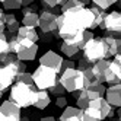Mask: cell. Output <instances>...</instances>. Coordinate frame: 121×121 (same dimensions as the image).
Returning <instances> with one entry per match:
<instances>
[{
	"label": "cell",
	"instance_id": "1",
	"mask_svg": "<svg viewBox=\"0 0 121 121\" xmlns=\"http://www.w3.org/2000/svg\"><path fill=\"white\" fill-rule=\"evenodd\" d=\"M38 88L35 83H25V82H16L10 88V95L9 98L15 101L19 107L28 108L34 105V99H35V93Z\"/></svg>",
	"mask_w": 121,
	"mask_h": 121
},
{
	"label": "cell",
	"instance_id": "2",
	"mask_svg": "<svg viewBox=\"0 0 121 121\" xmlns=\"http://www.w3.org/2000/svg\"><path fill=\"white\" fill-rule=\"evenodd\" d=\"M60 82L64 85V88L67 92H74V91H82V89H88L89 85L92 83L91 79L85 76V73L80 69H67V70L61 72L60 74Z\"/></svg>",
	"mask_w": 121,
	"mask_h": 121
},
{
	"label": "cell",
	"instance_id": "3",
	"mask_svg": "<svg viewBox=\"0 0 121 121\" xmlns=\"http://www.w3.org/2000/svg\"><path fill=\"white\" fill-rule=\"evenodd\" d=\"M58 72H56L54 69L47 67L44 64H39L35 72H34V83L38 89H50L58 82Z\"/></svg>",
	"mask_w": 121,
	"mask_h": 121
},
{
	"label": "cell",
	"instance_id": "4",
	"mask_svg": "<svg viewBox=\"0 0 121 121\" xmlns=\"http://www.w3.org/2000/svg\"><path fill=\"white\" fill-rule=\"evenodd\" d=\"M82 53L85 57H88L91 61H98L101 58H108V51L105 47L102 37L101 38H92L91 41L86 42V45L83 47Z\"/></svg>",
	"mask_w": 121,
	"mask_h": 121
},
{
	"label": "cell",
	"instance_id": "5",
	"mask_svg": "<svg viewBox=\"0 0 121 121\" xmlns=\"http://www.w3.org/2000/svg\"><path fill=\"white\" fill-rule=\"evenodd\" d=\"M105 35H111L114 38H121V13L111 12L107 13L99 26Z\"/></svg>",
	"mask_w": 121,
	"mask_h": 121
},
{
	"label": "cell",
	"instance_id": "6",
	"mask_svg": "<svg viewBox=\"0 0 121 121\" xmlns=\"http://www.w3.org/2000/svg\"><path fill=\"white\" fill-rule=\"evenodd\" d=\"M22 107H19L10 98L2 102L0 105V120L2 121H19L22 120Z\"/></svg>",
	"mask_w": 121,
	"mask_h": 121
},
{
	"label": "cell",
	"instance_id": "7",
	"mask_svg": "<svg viewBox=\"0 0 121 121\" xmlns=\"http://www.w3.org/2000/svg\"><path fill=\"white\" fill-rule=\"evenodd\" d=\"M18 73L19 72L10 64H2V67H0V93L2 95L12 88L13 82H16Z\"/></svg>",
	"mask_w": 121,
	"mask_h": 121
},
{
	"label": "cell",
	"instance_id": "8",
	"mask_svg": "<svg viewBox=\"0 0 121 121\" xmlns=\"http://www.w3.org/2000/svg\"><path fill=\"white\" fill-rule=\"evenodd\" d=\"M38 53V44L31 39L22 38L21 37V47L16 51V56L23 61H34Z\"/></svg>",
	"mask_w": 121,
	"mask_h": 121
},
{
	"label": "cell",
	"instance_id": "9",
	"mask_svg": "<svg viewBox=\"0 0 121 121\" xmlns=\"http://www.w3.org/2000/svg\"><path fill=\"white\" fill-rule=\"evenodd\" d=\"M63 57L57 54L56 51H47V53H44L41 57H39V64H44L47 67H51L54 69L56 72L61 73V64H63Z\"/></svg>",
	"mask_w": 121,
	"mask_h": 121
},
{
	"label": "cell",
	"instance_id": "10",
	"mask_svg": "<svg viewBox=\"0 0 121 121\" xmlns=\"http://www.w3.org/2000/svg\"><path fill=\"white\" fill-rule=\"evenodd\" d=\"M105 83H108V86L121 83V64L118 61H115V60H111L109 69L105 76Z\"/></svg>",
	"mask_w": 121,
	"mask_h": 121
},
{
	"label": "cell",
	"instance_id": "11",
	"mask_svg": "<svg viewBox=\"0 0 121 121\" xmlns=\"http://www.w3.org/2000/svg\"><path fill=\"white\" fill-rule=\"evenodd\" d=\"M105 98L114 108H120L121 107V83L109 85L105 93Z\"/></svg>",
	"mask_w": 121,
	"mask_h": 121
},
{
	"label": "cell",
	"instance_id": "12",
	"mask_svg": "<svg viewBox=\"0 0 121 121\" xmlns=\"http://www.w3.org/2000/svg\"><path fill=\"white\" fill-rule=\"evenodd\" d=\"M60 121H83V109L79 107H66L61 115L58 118Z\"/></svg>",
	"mask_w": 121,
	"mask_h": 121
},
{
	"label": "cell",
	"instance_id": "13",
	"mask_svg": "<svg viewBox=\"0 0 121 121\" xmlns=\"http://www.w3.org/2000/svg\"><path fill=\"white\" fill-rule=\"evenodd\" d=\"M109 64H111V60H108V58H101L93 63V73H95L96 80H101L105 83V76L109 69Z\"/></svg>",
	"mask_w": 121,
	"mask_h": 121
},
{
	"label": "cell",
	"instance_id": "14",
	"mask_svg": "<svg viewBox=\"0 0 121 121\" xmlns=\"http://www.w3.org/2000/svg\"><path fill=\"white\" fill-rule=\"evenodd\" d=\"M50 104H51L50 92H47V89H38L35 93V99H34L32 107H35L38 111H44Z\"/></svg>",
	"mask_w": 121,
	"mask_h": 121
},
{
	"label": "cell",
	"instance_id": "15",
	"mask_svg": "<svg viewBox=\"0 0 121 121\" xmlns=\"http://www.w3.org/2000/svg\"><path fill=\"white\" fill-rule=\"evenodd\" d=\"M102 120H105V117L99 108L89 105L83 109V121H102Z\"/></svg>",
	"mask_w": 121,
	"mask_h": 121
},
{
	"label": "cell",
	"instance_id": "16",
	"mask_svg": "<svg viewBox=\"0 0 121 121\" xmlns=\"http://www.w3.org/2000/svg\"><path fill=\"white\" fill-rule=\"evenodd\" d=\"M22 13H23L22 25L34 26V28L39 26V13H38V10H29V12H22Z\"/></svg>",
	"mask_w": 121,
	"mask_h": 121
},
{
	"label": "cell",
	"instance_id": "17",
	"mask_svg": "<svg viewBox=\"0 0 121 121\" xmlns=\"http://www.w3.org/2000/svg\"><path fill=\"white\" fill-rule=\"evenodd\" d=\"M60 50H61V53L66 56V57H74V56H77L80 53V47L77 45V44H73V42H67V41H63L61 39V44H60V47H58Z\"/></svg>",
	"mask_w": 121,
	"mask_h": 121
},
{
	"label": "cell",
	"instance_id": "18",
	"mask_svg": "<svg viewBox=\"0 0 121 121\" xmlns=\"http://www.w3.org/2000/svg\"><path fill=\"white\" fill-rule=\"evenodd\" d=\"M18 34H19V37L26 38V39H31V41H34V42L39 41V34L35 31V28H34V26H26V25H22V26L19 28V31H18Z\"/></svg>",
	"mask_w": 121,
	"mask_h": 121
},
{
	"label": "cell",
	"instance_id": "19",
	"mask_svg": "<svg viewBox=\"0 0 121 121\" xmlns=\"http://www.w3.org/2000/svg\"><path fill=\"white\" fill-rule=\"evenodd\" d=\"M19 28L21 25H19V21L16 19V16L12 13H6V31L12 34H18Z\"/></svg>",
	"mask_w": 121,
	"mask_h": 121
},
{
	"label": "cell",
	"instance_id": "20",
	"mask_svg": "<svg viewBox=\"0 0 121 121\" xmlns=\"http://www.w3.org/2000/svg\"><path fill=\"white\" fill-rule=\"evenodd\" d=\"M102 39L105 42V47H107V51H108V57L117 56V38L111 37V35H104Z\"/></svg>",
	"mask_w": 121,
	"mask_h": 121
},
{
	"label": "cell",
	"instance_id": "21",
	"mask_svg": "<svg viewBox=\"0 0 121 121\" xmlns=\"http://www.w3.org/2000/svg\"><path fill=\"white\" fill-rule=\"evenodd\" d=\"M89 104H91V98L88 95V89H82L79 96L76 99V105L79 108H82V109H85L86 107H89Z\"/></svg>",
	"mask_w": 121,
	"mask_h": 121
},
{
	"label": "cell",
	"instance_id": "22",
	"mask_svg": "<svg viewBox=\"0 0 121 121\" xmlns=\"http://www.w3.org/2000/svg\"><path fill=\"white\" fill-rule=\"evenodd\" d=\"M7 53H12L9 38H7L6 32H0V54H7Z\"/></svg>",
	"mask_w": 121,
	"mask_h": 121
},
{
	"label": "cell",
	"instance_id": "23",
	"mask_svg": "<svg viewBox=\"0 0 121 121\" xmlns=\"http://www.w3.org/2000/svg\"><path fill=\"white\" fill-rule=\"evenodd\" d=\"M2 4H3V9L6 10H16L23 7L22 0H6V2H2Z\"/></svg>",
	"mask_w": 121,
	"mask_h": 121
},
{
	"label": "cell",
	"instance_id": "24",
	"mask_svg": "<svg viewBox=\"0 0 121 121\" xmlns=\"http://www.w3.org/2000/svg\"><path fill=\"white\" fill-rule=\"evenodd\" d=\"M88 89H92L95 92H98L101 96H105V93H107V88H105V85H104V82H101V80H93L89 85Z\"/></svg>",
	"mask_w": 121,
	"mask_h": 121
},
{
	"label": "cell",
	"instance_id": "25",
	"mask_svg": "<svg viewBox=\"0 0 121 121\" xmlns=\"http://www.w3.org/2000/svg\"><path fill=\"white\" fill-rule=\"evenodd\" d=\"M92 12L95 13V19H96V23H98V26H101V23H102V21H104V18H105V9H102V7H99V6H96V4H93L92 7Z\"/></svg>",
	"mask_w": 121,
	"mask_h": 121
},
{
	"label": "cell",
	"instance_id": "26",
	"mask_svg": "<svg viewBox=\"0 0 121 121\" xmlns=\"http://www.w3.org/2000/svg\"><path fill=\"white\" fill-rule=\"evenodd\" d=\"M85 4L79 0H67V3L64 6H61V12H67V10H74V9H80Z\"/></svg>",
	"mask_w": 121,
	"mask_h": 121
},
{
	"label": "cell",
	"instance_id": "27",
	"mask_svg": "<svg viewBox=\"0 0 121 121\" xmlns=\"http://www.w3.org/2000/svg\"><path fill=\"white\" fill-rule=\"evenodd\" d=\"M50 91V93L51 95H56V96H60V95H64L66 92H67V89L64 88V85L61 83V82H60V79H58V82L53 86V88H50L48 89Z\"/></svg>",
	"mask_w": 121,
	"mask_h": 121
},
{
	"label": "cell",
	"instance_id": "28",
	"mask_svg": "<svg viewBox=\"0 0 121 121\" xmlns=\"http://www.w3.org/2000/svg\"><path fill=\"white\" fill-rule=\"evenodd\" d=\"M91 67H93V61H91L88 57L82 56L79 58V61H77V69H80L82 72H85V70H88V69H91Z\"/></svg>",
	"mask_w": 121,
	"mask_h": 121
},
{
	"label": "cell",
	"instance_id": "29",
	"mask_svg": "<svg viewBox=\"0 0 121 121\" xmlns=\"http://www.w3.org/2000/svg\"><path fill=\"white\" fill-rule=\"evenodd\" d=\"M16 82H25V83H34V73H28L26 70L21 72L16 76Z\"/></svg>",
	"mask_w": 121,
	"mask_h": 121
},
{
	"label": "cell",
	"instance_id": "30",
	"mask_svg": "<svg viewBox=\"0 0 121 121\" xmlns=\"http://www.w3.org/2000/svg\"><path fill=\"white\" fill-rule=\"evenodd\" d=\"M56 39V35L54 32H42L39 31V41L44 42V44H50V42H53Z\"/></svg>",
	"mask_w": 121,
	"mask_h": 121
},
{
	"label": "cell",
	"instance_id": "31",
	"mask_svg": "<svg viewBox=\"0 0 121 121\" xmlns=\"http://www.w3.org/2000/svg\"><path fill=\"white\" fill-rule=\"evenodd\" d=\"M58 4V0H41V9H47V10H53L56 9Z\"/></svg>",
	"mask_w": 121,
	"mask_h": 121
},
{
	"label": "cell",
	"instance_id": "32",
	"mask_svg": "<svg viewBox=\"0 0 121 121\" xmlns=\"http://www.w3.org/2000/svg\"><path fill=\"white\" fill-rule=\"evenodd\" d=\"M115 2H117V0H92L93 4L99 6V7H102V9H105V10L108 9V7H111Z\"/></svg>",
	"mask_w": 121,
	"mask_h": 121
},
{
	"label": "cell",
	"instance_id": "33",
	"mask_svg": "<svg viewBox=\"0 0 121 121\" xmlns=\"http://www.w3.org/2000/svg\"><path fill=\"white\" fill-rule=\"evenodd\" d=\"M74 67H77V66H76V63H74V60H73L72 57H67V58H64V60H63L61 72L67 70V69H74Z\"/></svg>",
	"mask_w": 121,
	"mask_h": 121
},
{
	"label": "cell",
	"instance_id": "34",
	"mask_svg": "<svg viewBox=\"0 0 121 121\" xmlns=\"http://www.w3.org/2000/svg\"><path fill=\"white\" fill-rule=\"evenodd\" d=\"M56 107H57V108L64 109V108L67 107V98H66V96H63V95L57 96V98H56Z\"/></svg>",
	"mask_w": 121,
	"mask_h": 121
},
{
	"label": "cell",
	"instance_id": "35",
	"mask_svg": "<svg viewBox=\"0 0 121 121\" xmlns=\"http://www.w3.org/2000/svg\"><path fill=\"white\" fill-rule=\"evenodd\" d=\"M117 54H121V38H117Z\"/></svg>",
	"mask_w": 121,
	"mask_h": 121
},
{
	"label": "cell",
	"instance_id": "36",
	"mask_svg": "<svg viewBox=\"0 0 121 121\" xmlns=\"http://www.w3.org/2000/svg\"><path fill=\"white\" fill-rule=\"evenodd\" d=\"M41 120H42V121H54L56 118H54L53 115H47V117H41Z\"/></svg>",
	"mask_w": 121,
	"mask_h": 121
},
{
	"label": "cell",
	"instance_id": "37",
	"mask_svg": "<svg viewBox=\"0 0 121 121\" xmlns=\"http://www.w3.org/2000/svg\"><path fill=\"white\" fill-rule=\"evenodd\" d=\"M22 3H23V6H29L34 3V0H22Z\"/></svg>",
	"mask_w": 121,
	"mask_h": 121
},
{
	"label": "cell",
	"instance_id": "38",
	"mask_svg": "<svg viewBox=\"0 0 121 121\" xmlns=\"http://www.w3.org/2000/svg\"><path fill=\"white\" fill-rule=\"evenodd\" d=\"M114 60H115V61H118V63L121 64V54H117V56H114Z\"/></svg>",
	"mask_w": 121,
	"mask_h": 121
},
{
	"label": "cell",
	"instance_id": "39",
	"mask_svg": "<svg viewBox=\"0 0 121 121\" xmlns=\"http://www.w3.org/2000/svg\"><path fill=\"white\" fill-rule=\"evenodd\" d=\"M67 3V0H58V4H60V7H61V6H64Z\"/></svg>",
	"mask_w": 121,
	"mask_h": 121
},
{
	"label": "cell",
	"instance_id": "40",
	"mask_svg": "<svg viewBox=\"0 0 121 121\" xmlns=\"http://www.w3.org/2000/svg\"><path fill=\"white\" fill-rule=\"evenodd\" d=\"M117 115H118V118H120V121H121V107H120L118 111H117Z\"/></svg>",
	"mask_w": 121,
	"mask_h": 121
},
{
	"label": "cell",
	"instance_id": "41",
	"mask_svg": "<svg viewBox=\"0 0 121 121\" xmlns=\"http://www.w3.org/2000/svg\"><path fill=\"white\" fill-rule=\"evenodd\" d=\"M79 2H82V3H83V4H88V3H89V2H92V0H79Z\"/></svg>",
	"mask_w": 121,
	"mask_h": 121
},
{
	"label": "cell",
	"instance_id": "42",
	"mask_svg": "<svg viewBox=\"0 0 121 121\" xmlns=\"http://www.w3.org/2000/svg\"><path fill=\"white\" fill-rule=\"evenodd\" d=\"M0 2H6V0H0Z\"/></svg>",
	"mask_w": 121,
	"mask_h": 121
},
{
	"label": "cell",
	"instance_id": "43",
	"mask_svg": "<svg viewBox=\"0 0 121 121\" xmlns=\"http://www.w3.org/2000/svg\"><path fill=\"white\" fill-rule=\"evenodd\" d=\"M120 3H121V0H120Z\"/></svg>",
	"mask_w": 121,
	"mask_h": 121
}]
</instances>
